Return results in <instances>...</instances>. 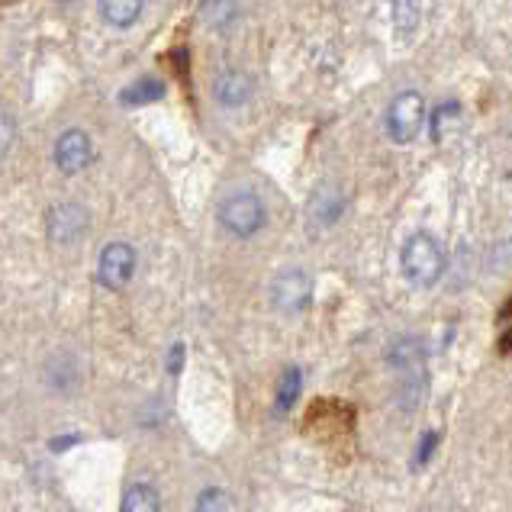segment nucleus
<instances>
[{
    "label": "nucleus",
    "instance_id": "1",
    "mask_svg": "<svg viewBox=\"0 0 512 512\" xmlns=\"http://www.w3.org/2000/svg\"><path fill=\"white\" fill-rule=\"evenodd\" d=\"M400 265H403L406 281H413L419 287H432L438 277L445 274V252L432 236L416 232V236H409L403 245Z\"/></svg>",
    "mask_w": 512,
    "mask_h": 512
},
{
    "label": "nucleus",
    "instance_id": "2",
    "mask_svg": "<svg viewBox=\"0 0 512 512\" xmlns=\"http://www.w3.org/2000/svg\"><path fill=\"white\" fill-rule=\"evenodd\" d=\"M219 223H223L229 236L252 239L255 232L265 229L268 210H265V203H261V197L252 194V190H236V194H229L223 203H219Z\"/></svg>",
    "mask_w": 512,
    "mask_h": 512
},
{
    "label": "nucleus",
    "instance_id": "3",
    "mask_svg": "<svg viewBox=\"0 0 512 512\" xmlns=\"http://www.w3.org/2000/svg\"><path fill=\"white\" fill-rule=\"evenodd\" d=\"M426 123V100L419 91H403L393 97V104L387 110V133L397 145H409Z\"/></svg>",
    "mask_w": 512,
    "mask_h": 512
},
{
    "label": "nucleus",
    "instance_id": "4",
    "mask_svg": "<svg viewBox=\"0 0 512 512\" xmlns=\"http://www.w3.org/2000/svg\"><path fill=\"white\" fill-rule=\"evenodd\" d=\"M136 274V248L129 242H110L104 245L97 261V281L107 290H123Z\"/></svg>",
    "mask_w": 512,
    "mask_h": 512
},
{
    "label": "nucleus",
    "instance_id": "5",
    "mask_svg": "<svg viewBox=\"0 0 512 512\" xmlns=\"http://www.w3.org/2000/svg\"><path fill=\"white\" fill-rule=\"evenodd\" d=\"M310 300H313V281H310V274H306V271L290 268V271H281L274 277L271 303L281 313H300V310L310 306Z\"/></svg>",
    "mask_w": 512,
    "mask_h": 512
},
{
    "label": "nucleus",
    "instance_id": "6",
    "mask_svg": "<svg viewBox=\"0 0 512 512\" xmlns=\"http://www.w3.org/2000/svg\"><path fill=\"white\" fill-rule=\"evenodd\" d=\"M87 223H91V216L81 207V203H55V207L46 213V232L55 245H75L84 239L87 232Z\"/></svg>",
    "mask_w": 512,
    "mask_h": 512
},
{
    "label": "nucleus",
    "instance_id": "7",
    "mask_svg": "<svg viewBox=\"0 0 512 512\" xmlns=\"http://www.w3.org/2000/svg\"><path fill=\"white\" fill-rule=\"evenodd\" d=\"M52 158H55V168L62 174H78V171H84L87 165H91L94 142H91V136L84 133V129H65V133L55 139Z\"/></svg>",
    "mask_w": 512,
    "mask_h": 512
},
{
    "label": "nucleus",
    "instance_id": "8",
    "mask_svg": "<svg viewBox=\"0 0 512 512\" xmlns=\"http://www.w3.org/2000/svg\"><path fill=\"white\" fill-rule=\"evenodd\" d=\"M252 87L255 84L245 71L226 68L213 78V97H216V104H223V107H242L245 100L252 97Z\"/></svg>",
    "mask_w": 512,
    "mask_h": 512
},
{
    "label": "nucleus",
    "instance_id": "9",
    "mask_svg": "<svg viewBox=\"0 0 512 512\" xmlns=\"http://www.w3.org/2000/svg\"><path fill=\"white\" fill-rule=\"evenodd\" d=\"M145 10V0H100V17L116 29L136 26Z\"/></svg>",
    "mask_w": 512,
    "mask_h": 512
},
{
    "label": "nucleus",
    "instance_id": "10",
    "mask_svg": "<svg viewBox=\"0 0 512 512\" xmlns=\"http://www.w3.org/2000/svg\"><path fill=\"white\" fill-rule=\"evenodd\" d=\"M345 210V200L335 194L332 187H323V190H316L313 200H310V219L316 226H332L335 219L342 216Z\"/></svg>",
    "mask_w": 512,
    "mask_h": 512
},
{
    "label": "nucleus",
    "instance_id": "11",
    "mask_svg": "<svg viewBox=\"0 0 512 512\" xmlns=\"http://www.w3.org/2000/svg\"><path fill=\"white\" fill-rule=\"evenodd\" d=\"M236 17H239L236 0H203L200 4V20L210 29H226Z\"/></svg>",
    "mask_w": 512,
    "mask_h": 512
},
{
    "label": "nucleus",
    "instance_id": "12",
    "mask_svg": "<svg viewBox=\"0 0 512 512\" xmlns=\"http://www.w3.org/2000/svg\"><path fill=\"white\" fill-rule=\"evenodd\" d=\"M162 500H158V490L149 484H133L123 493V503L120 512H158Z\"/></svg>",
    "mask_w": 512,
    "mask_h": 512
},
{
    "label": "nucleus",
    "instance_id": "13",
    "mask_svg": "<svg viewBox=\"0 0 512 512\" xmlns=\"http://www.w3.org/2000/svg\"><path fill=\"white\" fill-rule=\"evenodd\" d=\"M300 387H303L300 368H287L284 377H281V384H277V413H287V409L297 403Z\"/></svg>",
    "mask_w": 512,
    "mask_h": 512
},
{
    "label": "nucleus",
    "instance_id": "14",
    "mask_svg": "<svg viewBox=\"0 0 512 512\" xmlns=\"http://www.w3.org/2000/svg\"><path fill=\"white\" fill-rule=\"evenodd\" d=\"M162 94H165L162 81H158V78H142V81H136L133 87H126V91H123V104H129V107L149 104V100H158Z\"/></svg>",
    "mask_w": 512,
    "mask_h": 512
},
{
    "label": "nucleus",
    "instance_id": "15",
    "mask_svg": "<svg viewBox=\"0 0 512 512\" xmlns=\"http://www.w3.org/2000/svg\"><path fill=\"white\" fill-rule=\"evenodd\" d=\"M419 26V0H397V29L409 36Z\"/></svg>",
    "mask_w": 512,
    "mask_h": 512
},
{
    "label": "nucleus",
    "instance_id": "16",
    "mask_svg": "<svg viewBox=\"0 0 512 512\" xmlns=\"http://www.w3.org/2000/svg\"><path fill=\"white\" fill-rule=\"evenodd\" d=\"M197 512H229V496L223 490H216V487L203 490L197 496Z\"/></svg>",
    "mask_w": 512,
    "mask_h": 512
},
{
    "label": "nucleus",
    "instance_id": "17",
    "mask_svg": "<svg viewBox=\"0 0 512 512\" xmlns=\"http://www.w3.org/2000/svg\"><path fill=\"white\" fill-rule=\"evenodd\" d=\"M13 142H17V123H13V116L0 113V162L10 155Z\"/></svg>",
    "mask_w": 512,
    "mask_h": 512
},
{
    "label": "nucleus",
    "instance_id": "18",
    "mask_svg": "<svg viewBox=\"0 0 512 512\" xmlns=\"http://www.w3.org/2000/svg\"><path fill=\"white\" fill-rule=\"evenodd\" d=\"M181 368H184V345L178 342L171 348V355H168V371L171 374H181Z\"/></svg>",
    "mask_w": 512,
    "mask_h": 512
},
{
    "label": "nucleus",
    "instance_id": "19",
    "mask_svg": "<svg viewBox=\"0 0 512 512\" xmlns=\"http://www.w3.org/2000/svg\"><path fill=\"white\" fill-rule=\"evenodd\" d=\"M438 445V435L435 432H429V435H422V445H419V464H426L429 461V455H432V448Z\"/></svg>",
    "mask_w": 512,
    "mask_h": 512
},
{
    "label": "nucleus",
    "instance_id": "20",
    "mask_svg": "<svg viewBox=\"0 0 512 512\" xmlns=\"http://www.w3.org/2000/svg\"><path fill=\"white\" fill-rule=\"evenodd\" d=\"M62 4H71V0H62Z\"/></svg>",
    "mask_w": 512,
    "mask_h": 512
}]
</instances>
